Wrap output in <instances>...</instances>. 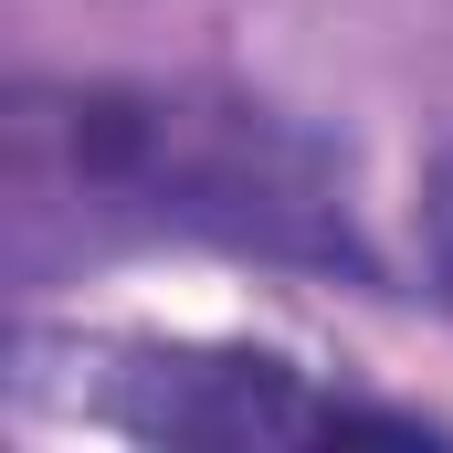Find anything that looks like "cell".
<instances>
[{
    "label": "cell",
    "mask_w": 453,
    "mask_h": 453,
    "mask_svg": "<svg viewBox=\"0 0 453 453\" xmlns=\"http://www.w3.org/2000/svg\"><path fill=\"white\" fill-rule=\"evenodd\" d=\"M32 411L137 433V443H327V433H422L390 401H348L264 348H190V338H32L21 369Z\"/></svg>",
    "instance_id": "obj_2"
},
{
    "label": "cell",
    "mask_w": 453,
    "mask_h": 453,
    "mask_svg": "<svg viewBox=\"0 0 453 453\" xmlns=\"http://www.w3.org/2000/svg\"><path fill=\"white\" fill-rule=\"evenodd\" d=\"M11 201L116 232H190L264 264H348L369 274L348 190L317 137L242 96L190 85H32L11 106Z\"/></svg>",
    "instance_id": "obj_1"
}]
</instances>
